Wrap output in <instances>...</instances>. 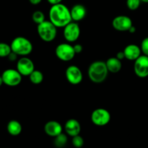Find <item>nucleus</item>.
<instances>
[{
  "label": "nucleus",
  "mask_w": 148,
  "mask_h": 148,
  "mask_svg": "<svg viewBox=\"0 0 148 148\" xmlns=\"http://www.w3.org/2000/svg\"><path fill=\"white\" fill-rule=\"evenodd\" d=\"M49 20L56 27H64L72 21L70 10L64 4L51 5L49 12Z\"/></svg>",
  "instance_id": "nucleus-1"
},
{
  "label": "nucleus",
  "mask_w": 148,
  "mask_h": 148,
  "mask_svg": "<svg viewBox=\"0 0 148 148\" xmlns=\"http://www.w3.org/2000/svg\"><path fill=\"white\" fill-rule=\"evenodd\" d=\"M106 64L103 61H95L90 65L88 74L89 79L94 83H101L106 79L108 74Z\"/></svg>",
  "instance_id": "nucleus-2"
},
{
  "label": "nucleus",
  "mask_w": 148,
  "mask_h": 148,
  "mask_svg": "<svg viewBox=\"0 0 148 148\" xmlns=\"http://www.w3.org/2000/svg\"><path fill=\"white\" fill-rule=\"evenodd\" d=\"M12 51L17 53L18 56H27L33 51V44L30 40L23 36H18L14 38L12 41Z\"/></svg>",
  "instance_id": "nucleus-3"
},
{
  "label": "nucleus",
  "mask_w": 148,
  "mask_h": 148,
  "mask_svg": "<svg viewBox=\"0 0 148 148\" xmlns=\"http://www.w3.org/2000/svg\"><path fill=\"white\" fill-rule=\"evenodd\" d=\"M37 32L42 40L45 42H51L56 38L57 27L50 20H45L42 23L38 25Z\"/></svg>",
  "instance_id": "nucleus-4"
},
{
  "label": "nucleus",
  "mask_w": 148,
  "mask_h": 148,
  "mask_svg": "<svg viewBox=\"0 0 148 148\" xmlns=\"http://www.w3.org/2000/svg\"><path fill=\"white\" fill-rule=\"evenodd\" d=\"M55 53L58 59L64 62H69L75 57V53L74 46L67 43H60L58 45L55 50Z\"/></svg>",
  "instance_id": "nucleus-5"
},
{
  "label": "nucleus",
  "mask_w": 148,
  "mask_h": 148,
  "mask_svg": "<svg viewBox=\"0 0 148 148\" xmlns=\"http://www.w3.org/2000/svg\"><path fill=\"white\" fill-rule=\"evenodd\" d=\"M91 121L95 125L103 127L111 121V114L105 108H96L91 114Z\"/></svg>",
  "instance_id": "nucleus-6"
},
{
  "label": "nucleus",
  "mask_w": 148,
  "mask_h": 148,
  "mask_svg": "<svg viewBox=\"0 0 148 148\" xmlns=\"http://www.w3.org/2000/svg\"><path fill=\"white\" fill-rule=\"evenodd\" d=\"M3 82L9 87L17 86L22 82V75L17 70L13 69H7L3 72Z\"/></svg>",
  "instance_id": "nucleus-7"
},
{
  "label": "nucleus",
  "mask_w": 148,
  "mask_h": 148,
  "mask_svg": "<svg viewBox=\"0 0 148 148\" xmlns=\"http://www.w3.org/2000/svg\"><path fill=\"white\" fill-rule=\"evenodd\" d=\"M80 36V28L75 22H71L64 27V37L69 43L75 42Z\"/></svg>",
  "instance_id": "nucleus-8"
},
{
  "label": "nucleus",
  "mask_w": 148,
  "mask_h": 148,
  "mask_svg": "<svg viewBox=\"0 0 148 148\" xmlns=\"http://www.w3.org/2000/svg\"><path fill=\"white\" fill-rule=\"evenodd\" d=\"M134 71L135 75L140 78L148 76V56L141 55L134 61Z\"/></svg>",
  "instance_id": "nucleus-9"
},
{
  "label": "nucleus",
  "mask_w": 148,
  "mask_h": 148,
  "mask_svg": "<svg viewBox=\"0 0 148 148\" xmlns=\"http://www.w3.org/2000/svg\"><path fill=\"white\" fill-rule=\"evenodd\" d=\"M65 75L68 82L72 85H78L82 82L83 79L82 71L75 65H71L68 66L65 72Z\"/></svg>",
  "instance_id": "nucleus-10"
},
{
  "label": "nucleus",
  "mask_w": 148,
  "mask_h": 148,
  "mask_svg": "<svg viewBox=\"0 0 148 148\" xmlns=\"http://www.w3.org/2000/svg\"><path fill=\"white\" fill-rule=\"evenodd\" d=\"M17 70L22 76H28L35 70V65L33 61L28 57L23 56L17 62Z\"/></svg>",
  "instance_id": "nucleus-11"
},
{
  "label": "nucleus",
  "mask_w": 148,
  "mask_h": 148,
  "mask_svg": "<svg viewBox=\"0 0 148 148\" xmlns=\"http://www.w3.org/2000/svg\"><path fill=\"white\" fill-rule=\"evenodd\" d=\"M132 25V19L126 15L117 16L112 21L113 27L118 31H128Z\"/></svg>",
  "instance_id": "nucleus-12"
},
{
  "label": "nucleus",
  "mask_w": 148,
  "mask_h": 148,
  "mask_svg": "<svg viewBox=\"0 0 148 148\" xmlns=\"http://www.w3.org/2000/svg\"><path fill=\"white\" fill-rule=\"evenodd\" d=\"M64 130L68 135L73 137L79 134L81 132V125L77 120L70 119L65 123Z\"/></svg>",
  "instance_id": "nucleus-13"
},
{
  "label": "nucleus",
  "mask_w": 148,
  "mask_h": 148,
  "mask_svg": "<svg viewBox=\"0 0 148 148\" xmlns=\"http://www.w3.org/2000/svg\"><path fill=\"white\" fill-rule=\"evenodd\" d=\"M62 126L56 121H49L45 124L44 132L47 135L55 137L62 133Z\"/></svg>",
  "instance_id": "nucleus-14"
},
{
  "label": "nucleus",
  "mask_w": 148,
  "mask_h": 148,
  "mask_svg": "<svg viewBox=\"0 0 148 148\" xmlns=\"http://www.w3.org/2000/svg\"><path fill=\"white\" fill-rule=\"evenodd\" d=\"M141 49L136 44H130L124 49L125 58L130 61H135L141 56Z\"/></svg>",
  "instance_id": "nucleus-15"
},
{
  "label": "nucleus",
  "mask_w": 148,
  "mask_h": 148,
  "mask_svg": "<svg viewBox=\"0 0 148 148\" xmlns=\"http://www.w3.org/2000/svg\"><path fill=\"white\" fill-rule=\"evenodd\" d=\"M70 12L72 20L78 22L85 18L87 14V10L85 6L78 4L72 7L70 10Z\"/></svg>",
  "instance_id": "nucleus-16"
},
{
  "label": "nucleus",
  "mask_w": 148,
  "mask_h": 148,
  "mask_svg": "<svg viewBox=\"0 0 148 148\" xmlns=\"http://www.w3.org/2000/svg\"><path fill=\"white\" fill-rule=\"evenodd\" d=\"M106 64L108 72H111V73H117L121 70V67H122L121 60L117 59L116 57L109 58L106 62Z\"/></svg>",
  "instance_id": "nucleus-17"
},
{
  "label": "nucleus",
  "mask_w": 148,
  "mask_h": 148,
  "mask_svg": "<svg viewBox=\"0 0 148 148\" xmlns=\"http://www.w3.org/2000/svg\"><path fill=\"white\" fill-rule=\"evenodd\" d=\"M7 132L12 136H17L21 133L22 125L17 120H11L7 124Z\"/></svg>",
  "instance_id": "nucleus-18"
},
{
  "label": "nucleus",
  "mask_w": 148,
  "mask_h": 148,
  "mask_svg": "<svg viewBox=\"0 0 148 148\" xmlns=\"http://www.w3.org/2000/svg\"><path fill=\"white\" fill-rule=\"evenodd\" d=\"M30 82L35 85H38L41 83L43 80V75L40 71L35 69L30 75H29Z\"/></svg>",
  "instance_id": "nucleus-19"
},
{
  "label": "nucleus",
  "mask_w": 148,
  "mask_h": 148,
  "mask_svg": "<svg viewBox=\"0 0 148 148\" xmlns=\"http://www.w3.org/2000/svg\"><path fill=\"white\" fill-rule=\"evenodd\" d=\"M67 136L65 134L63 133H61L60 134H59L58 136L54 137V145L58 148H62L66 145V143H67Z\"/></svg>",
  "instance_id": "nucleus-20"
},
{
  "label": "nucleus",
  "mask_w": 148,
  "mask_h": 148,
  "mask_svg": "<svg viewBox=\"0 0 148 148\" xmlns=\"http://www.w3.org/2000/svg\"><path fill=\"white\" fill-rule=\"evenodd\" d=\"M12 52L11 46L6 43H0V57H7Z\"/></svg>",
  "instance_id": "nucleus-21"
},
{
  "label": "nucleus",
  "mask_w": 148,
  "mask_h": 148,
  "mask_svg": "<svg viewBox=\"0 0 148 148\" xmlns=\"http://www.w3.org/2000/svg\"><path fill=\"white\" fill-rule=\"evenodd\" d=\"M32 20L37 25L40 24V23H42L46 20H45L44 14H43V12L40 11V10H38V11L34 12L33 13V14H32Z\"/></svg>",
  "instance_id": "nucleus-22"
},
{
  "label": "nucleus",
  "mask_w": 148,
  "mask_h": 148,
  "mask_svg": "<svg viewBox=\"0 0 148 148\" xmlns=\"http://www.w3.org/2000/svg\"><path fill=\"white\" fill-rule=\"evenodd\" d=\"M72 145L75 147L81 148L84 145V140L81 136H79V134H78V135L72 137Z\"/></svg>",
  "instance_id": "nucleus-23"
},
{
  "label": "nucleus",
  "mask_w": 148,
  "mask_h": 148,
  "mask_svg": "<svg viewBox=\"0 0 148 148\" xmlns=\"http://www.w3.org/2000/svg\"><path fill=\"white\" fill-rule=\"evenodd\" d=\"M141 0H127V6L130 10H136L140 7Z\"/></svg>",
  "instance_id": "nucleus-24"
},
{
  "label": "nucleus",
  "mask_w": 148,
  "mask_h": 148,
  "mask_svg": "<svg viewBox=\"0 0 148 148\" xmlns=\"http://www.w3.org/2000/svg\"><path fill=\"white\" fill-rule=\"evenodd\" d=\"M140 49H141V51L143 53V54L148 56V37L143 39L141 43Z\"/></svg>",
  "instance_id": "nucleus-25"
},
{
  "label": "nucleus",
  "mask_w": 148,
  "mask_h": 148,
  "mask_svg": "<svg viewBox=\"0 0 148 148\" xmlns=\"http://www.w3.org/2000/svg\"><path fill=\"white\" fill-rule=\"evenodd\" d=\"M17 56H18V55H17V53H15L14 52L12 51L11 53L9 54V56H7V57H8L9 60H10L11 62H14V61L17 60Z\"/></svg>",
  "instance_id": "nucleus-26"
},
{
  "label": "nucleus",
  "mask_w": 148,
  "mask_h": 148,
  "mask_svg": "<svg viewBox=\"0 0 148 148\" xmlns=\"http://www.w3.org/2000/svg\"><path fill=\"white\" fill-rule=\"evenodd\" d=\"M74 46V49H75V51L76 53H79L82 51L83 50V47L81 44H75Z\"/></svg>",
  "instance_id": "nucleus-27"
},
{
  "label": "nucleus",
  "mask_w": 148,
  "mask_h": 148,
  "mask_svg": "<svg viewBox=\"0 0 148 148\" xmlns=\"http://www.w3.org/2000/svg\"><path fill=\"white\" fill-rule=\"evenodd\" d=\"M116 57L117 59H119V60H122L123 59H124V58H125V55H124V51H123L118 52V53H116Z\"/></svg>",
  "instance_id": "nucleus-28"
},
{
  "label": "nucleus",
  "mask_w": 148,
  "mask_h": 148,
  "mask_svg": "<svg viewBox=\"0 0 148 148\" xmlns=\"http://www.w3.org/2000/svg\"><path fill=\"white\" fill-rule=\"evenodd\" d=\"M47 1L50 4H51V5H55V4H58L62 3V1H63V0H47Z\"/></svg>",
  "instance_id": "nucleus-29"
},
{
  "label": "nucleus",
  "mask_w": 148,
  "mask_h": 148,
  "mask_svg": "<svg viewBox=\"0 0 148 148\" xmlns=\"http://www.w3.org/2000/svg\"><path fill=\"white\" fill-rule=\"evenodd\" d=\"M30 4H32L33 5H37V4H40L42 1V0H29Z\"/></svg>",
  "instance_id": "nucleus-30"
},
{
  "label": "nucleus",
  "mask_w": 148,
  "mask_h": 148,
  "mask_svg": "<svg viewBox=\"0 0 148 148\" xmlns=\"http://www.w3.org/2000/svg\"><path fill=\"white\" fill-rule=\"evenodd\" d=\"M128 31L130 32V33H134L136 32V27L132 25L131 27H130V29L128 30Z\"/></svg>",
  "instance_id": "nucleus-31"
},
{
  "label": "nucleus",
  "mask_w": 148,
  "mask_h": 148,
  "mask_svg": "<svg viewBox=\"0 0 148 148\" xmlns=\"http://www.w3.org/2000/svg\"><path fill=\"white\" fill-rule=\"evenodd\" d=\"M2 84H4V82H3V79H2V77H1V75H0V87L2 85Z\"/></svg>",
  "instance_id": "nucleus-32"
},
{
  "label": "nucleus",
  "mask_w": 148,
  "mask_h": 148,
  "mask_svg": "<svg viewBox=\"0 0 148 148\" xmlns=\"http://www.w3.org/2000/svg\"><path fill=\"white\" fill-rule=\"evenodd\" d=\"M141 1L144 3H148V0H141Z\"/></svg>",
  "instance_id": "nucleus-33"
}]
</instances>
